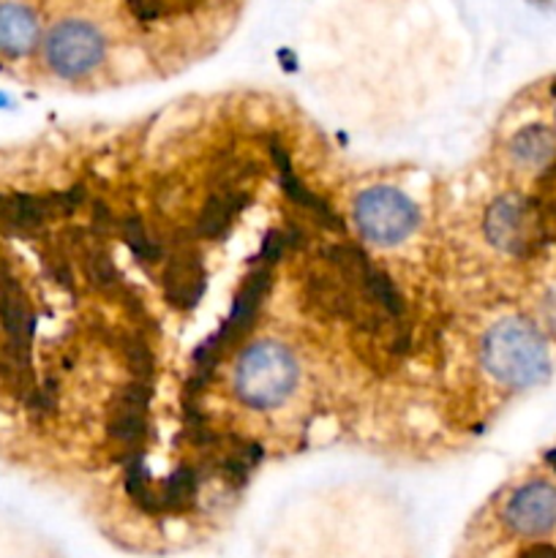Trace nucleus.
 Returning a JSON list of instances; mask_svg holds the SVG:
<instances>
[{"label":"nucleus","mask_w":556,"mask_h":558,"mask_svg":"<svg viewBox=\"0 0 556 558\" xmlns=\"http://www.w3.org/2000/svg\"><path fill=\"white\" fill-rule=\"evenodd\" d=\"M545 316H548V327L556 330V298L548 300V308H545Z\"/></svg>","instance_id":"9"},{"label":"nucleus","mask_w":556,"mask_h":558,"mask_svg":"<svg viewBox=\"0 0 556 558\" xmlns=\"http://www.w3.org/2000/svg\"><path fill=\"white\" fill-rule=\"evenodd\" d=\"M41 58L58 80H87L107 63L109 36L90 16H63L44 33Z\"/></svg>","instance_id":"3"},{"label":"nucleus","mask_w":556,"mask_h":558,"mask_svg":"<svg viewBox=\"0 0 556 558\" xmlns=\"http://www.w3.org/2000/svg\"><path fill=\"white\" fill-rule=\"evenodd\" d=\"M480 365L501 387L527 390L551 374V352L543 332L523 316H507L491 325L480 341Z\"/></svg>","instance_id":"1"},{"label":"nucleus","mask_w":556,"mask_h":558,"mask_svg":"<svg viewBox=\"0 0 556 558\" xmlns=\"http://www.w3.org/2000/svg\"><path fill=\"white\" fill-rule=\"evenodd\" d=\"M507 158L523 174L545 172L556 158V134L548 125H523L507 142Z\"/></svg>","instance_id":"8"},{"label":"nucleus","mask_w":556,"mask_h":558,"mask_svg":"<svg viewBox=\"0 0 556 558\" xmlns=\"http://www.w3.org/2000/svg\"><path fill=\"white\" fill-rule=\"evenodd\" d=\"M483 229L491 245L510 256L529 254L543 238L537 207H534V202L523 199L518 194L496 196L488 210H485Z\"/></svg>","instance_id":"5"},{"label":"nucleus","mask_w":556,"mask_h":558,"mask_svg":"<svg viewBox=\"0 0 556 558\" xmlns=\"http://www.w3.org/2000/svg\"><path fill=\"white\" fill-rule=\"evenodd\" d=\"M232 385L243 407L254 412H273L298 390L300 363L287 343L276 338H259L238 354Z\"/></svg>","instance_id":"2"},{"label":"nucleus","mask_w":556,"mask_h":558,"mask_svg":"<svg viewBox=\"0 0 556 558\" xmlns=\"http://www.w3.org/2000/svg\"><path fill=\"white\" fill-rule=\"evenodd\" d=\"M41 20L31 3L0 0V58H25L41 44Z\"/></svg>","instance_id":"7"},{"label":"nucleus","mask_w":556,"mask_h":558,"mask_svg":"<svg viewBox=\"0 0 556 558\" xmlns=\"http://www.w3.org/2000/svg\"><path fill=\"white\" fill-rule=\"evenodd\" d=\"M501 521L518 537H545L556 529V485L548 480H529L512 490L501 510Z\"/></svg>","instance_id":"6"},{"label":"nucleus","mask_w":556,"mask_h":558,"mask_svg":"<svg viewBox=\"0 0 556 558\" xmlns=\"http://www.w3.org/2000/svg\"><path fill=\"white\" fill-rule=\"evenodd\" d=\"M360 238L379 248H396L407 243L420 223V210L403 191L392 185H371L360 191L352 207Z\"/></svg>","instance_id":"4"}]
</instances>
